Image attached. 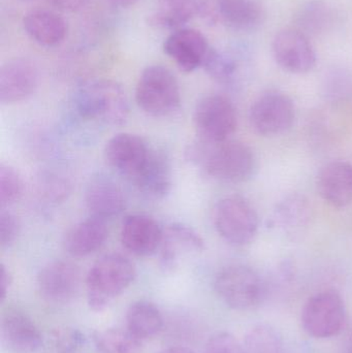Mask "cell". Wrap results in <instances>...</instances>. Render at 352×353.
<instances>
[{
	"label": "cell",
	"instance_id": "cell-1",
	"mask_svg": "<svg viewBox=\"0 0 352 353\" xmlns=\"http://www.w3.org/2000/svg\"><path fill=\"white\" fill-rule=\"evenodd\" d=\"M63 111L64 132L76 144L90 145L105 128L126 123L130 117V101L119 83L101 79L76 86Z\"/></svg>",
	"mask_w": 352,
	"mask_h": 353
},
{
	"label": "cell",
	"instance_id": "cell-2",
	"mask_svg": "<svg viewBox=\"0 0 352 353\" xmlns=\"http://www.w3.org/2000/svg\"><path fill=\"white\" fill-rule=\"evenodd\" d=\"M186 153L188 161L200 163L207 175L221 183L246 182L256 169V157L243 143L225 141L210 144L200 140Z\"/></svg>",
	"mask_w": 352,
	"mask_h": 353
},
{
	"label": "cell",
	"instance_id": "cell-3",
	"mask_svg": "<svg viewBox=\"0 0 352 353\" xmlns=\"http://www.w3.org/2000/svg\"><path fill=\"white\" fill-rule=\"evenodd\" d=\"M136 278V268L120 253L103 255L89 270L86 278L87 300L93 311L105 310Z\"/></svg>",
	"mask_w": 352,
	"mask_h": 353
},
{
	"label": "cell",
	"instance_id": "cell-4",
	"mask_svg": "<svg viewBox=\"0 0 352 353\" xmlns=\"http://www.w3.org/2000/svg\"><path fill=\"white\" fill-rule=\"evenodd\" d=\"M140 109L153 117H167L181 105V91L175 74L163 65L145 68L136 88Z\"/></svg>",
	"mask_w": 352,
	"mask_h": 353
},
{
	"label": "cell",
	"instance_id": "cell-5",
	"mask_svg": "<svg viewBox=\"0 0 352 353\" xmlns=\"http://www.w3.org/2000/svg\"><path fill=\"white\" fill-rule=\"evenodd\" d=\"M214 290L227 307L237 311L258 308L267 294L266 284L260 274L243 265H229L218 272Z\"/></svg>",
	"mask_w": 352,
	"mask_h": 353
},
{
	"label": "cell",
	"instance_id": "cell-6",
	"mask_svg": "<svg viewBox=\"0 0 352 353\" xmlns=\"http://www.w3.org/2000/svg\"><path fill=\"white\" fill-rule=\"evenodd\" d=\"M213 220L219 236L233 246L249 244L258 234V214L240 195L221 199L215 205Z\"/></svg>",
	"mask_w": 352,
	"mask_h": 353
},
{
	"label": "cell",
	"instance_id": "cell-7",
	"mask_svg": "<svg viewBox=\"0 0 352 353\" xmlns=\"http://www.w3.org/2000/svg\"><path fill=\"white\" fill-rule=\"evenodd\" d=\"M301 321L304 331L315 339H329L339 335L346 321L342 296L335 290L314 294L304 305Z\"/></svg>",
	"mask_w": 352,
	"mask_h": 353
},
{
	"label": "cell",
	"instance_id": "cell-8",
	"mask_svg": "<svg viewBox=\"0 0 352 353\" xmlns=\"http://www.w3.org/2000/svg\"><path fill=\"white\" fill-rule=\"evenodd\" d=\"M194 122L200 141L218 144L229 141L237 130V112L227 97L207 95L196 103Z\"/></svg>",
	"mask_w": 352,
	"mask_h": 353
},
{
	"label": "cell",
	"instance_id": "cell-9",
	"mask_svg": "<svg viewBox=\"0 0 352 353\" xmlns=\"http://www.w3.org/2000/svg\"><path fill=\"white\" fill-rule=\"evenodd\" d=\"M152 149L142 137L121 132L110 139L103 154L111 169L132 182L146 165Z\"/></svg>",
	"mask_w": 352,
	"mask_h": 353
},
{
	"label": "cell",
	"instance_id": "cell-10",
	"mask_svg": "<svg viewBox=\"0 0 352 353\" xmlns=\"http://www.w3.org/2000/svg\"><path fill=\"white\" fill-rule=\"evenodd\" d=\"M250 125L262 136H277L295 121V105L287 95L270 92L258 97L249 112Z\"/></svg>",
	"mask_w": 352,
	"mask_h": 353
},
{
	"label": "cell",
	"instance_id": "cell-11",
	"mask_svg": "<svg viewBox=\"0 0 352 353\" xmlns=\"http://www.w3.org/2000/svg\"><path fill=\"white\" fill-rule=\"evenodd\" d=\"M80 283V270L70 261H51L37 275L39 294L52 305L72 302L78 294Z\"/></svg>",
	"mask_w": 352,
	"mask_h": 353
},
{
	"label": "cell",
	"instance_id": "cell-12",
	"mask_svg": "<svg viewBox=\"0 0 352 353\" xmlns=\"http://www.w3.org/2000/svg\"><path fill=\"white\" fill-rule=\"evenodd\" d=\"M272 52L277 63L293 74H305L315 66V50L302 31H279L273 39Z\"/></svg>",
	"mask_w": 352,
	"mask_h": 353
},
{
	"label": "cell",
	"instance_id": "cell-13",
	"mask_svg": "<svg viewBox=\"0 0 352 353\" xmlns=\"http://www.w3.org/2000/svg\"><path fill=\"white\" fill-rule=\"evenodd\" d=\"M39 70L27 58H14L0 68V103L14 105L26 101L37 90Z\"/></svg>",
	"mask_w": 352,
	"mask_h": 353
},
{
	"label": "cell",
	"instance_id": "cell-14",
	"mask_svg": "<svg viewBox=\"0 0 352 353\" xmlns=\"http://www.w3.org/2000/svg\"><path fill=\"white\" fill-rule=\"evenodd\" d=\"M210 49L211 46L200 31L184 27L173 31L163 43L165 53L184 72L203 68Z\"/></svg>",
	"mask_w": 352,
	"mask_h": 353
},
{
	"label": "cell",
	"instance_id": "cell-15",
	"mask_svg": "<svg viewBox=\"0 0 352 353\" xmlns=\"http://www.w3.org/2000/svg\"><path fill=\"white\" fill-rule=\"evenodd\" d=\"M121 243L126 250L136 256H149L158 252L163 230L156 220L145 214H132L122 222Z\"/></svg>",
	"mask_w": 352,
	"mask_h": 353
},
{
	"label": "cell",
	"instance_id": "cell-16",
	"mask_svg": "<svg viewBox=\"0 0 352 353\" xmlns=\"http://www.w3.org/2000/svg\"><path fill=\"white\" fill-rule=\"evenodd\" d=\"M85 201L91 216L105 221L119 216L126 205L121 187L113 178L103 173L93 176L89 181Z\"/></svg>",
	"mask_w": 352,
	"mask_h": 353
},
{
	"label": "cell",
	"instance_id": "cell-17",
	"mask_svg": "<svg viewBox=\"0 0 352 353\" xmlns=\"http://www.w3.org/2000/svg\"><path fill=\"white\" fill-rule=\"evenodd\" d=\"M132 183L148 199L154 201L165 199L173 184V172L169 154L163 149L153 147L148 161Z\"/></svg>",
	"mask_w": 352,
	"mask_h": 353
},
{
	"label": "cell",
	"instance_id": "cell-18",
	"mask_svg": "<svg viewBox=\"0 0 352 353\" xmlns=\"http://www.w3.org/2000/svg\"><path fill=\"white\" fill-rule=\"evenodd\" d=\"M1 337L6 350L12 353H35L43 345V336L34 321L19 311L4 315Z\"/></svg>",
	"mask_w": 352,
	"mask_h": 353
},
{
	"label": "cell",
	"instance_id": "cell-19",
	"mask_svg": "<svg viewBox=\"0 0 352 353\" xmlns=\"http://www.w3.org/2000/svg\"><path fill=\"white\" fill-rule=\"evenodd\" d=\"M205 242L198 232L183 223H172L163 230V239L159 248V265L165 272L177 268L180 254L185 252H202Z\"/></svg>",
	"mask_w": 352,
	"mask_h": 353
},
{
	"label": "cell",
	"instance_id": "cell-20",
	"mask_svg": "<svg viewBox=\"0 0 352 353\" xmlns=\"http://www.w3.org/2000/svg\"><path fill=\"white\" fill-rule=\"evenodd\" d=\"M105 220L90 217L74 224L64 236L63 246L72 257H86L105 245L107 238Z\"/></svg>",
	"mask_w": 352,
	"mask_h": 353
},
{
	"label": "cell",
	"instance_id": "cell-21",
	"mask_svg": "<svg viewBox=\"0 0 352 353\" xmlns=\"http://www.w3.org/2000/svg\"><path fill=\"white\" fill-rule=\"evenodd\" d=\"M318 190L333 207L349 205L352 201V165L344 161L327 165L318 175Z\"/></svg>",
	"mask_w": 352,
	"mask_h": 353
},
{
	"label": "cell",
	"instance_id": "cell-22",
	"mask_svg": "<svg viewBox=\"0 0 352 353\" xmlns=\"http://www.w3.org/2000/svg\"><path fill=\"white\" fill-rule=\"evenodd\" d=\"M23 27L32 41L47 48L60 45L68 34V23L53 10H31L24 17Z\"/></svg>",
	"mask_w": 352,
	"mask_h": 353
},
{
	"label": "cell",
	"instance_id": "cell-23",
	"mask_svg": "<svg viewBox=\"0 0 352 353\" xmlns=\"http://www.w3.org/2000/svg\"><path fill=\"white\" fill-rule=\"evenodd\" d=\"M216 4L219 19L234 30H258L266 19L260 0H216Z\"/></svg>",
	"mask_w": 352,
	"mask_h": 353
},
{
	"label": "cell",
	"instance_id": "cell-24",
	"mask_svg": "<svg viewBox=\"0 0 352 353\" xmlns=\"http://www.w3.org/2000/svg\"><path fill=\"white\" fill-rule=\"evenodd\" d=\"M205 0H158V10L151 14L149 24L157 29L183 28L194 17H200Z\"/></svg>",
	"mask_w": 352,
	"mask_h": 353
},
{
	"label": "cell",
	"instance_id": "cell-25",
	"mask_svg": "<svg viewBox=\"0 0 352 353\" xmlns=\"http://www.w3.org/2000/svg\"><path fill=\"white\" fill-rule=\"evenodd\" d=\"M311 218V205L301 194L284 197L275 210V221L285 234L291 236L303 234L309 226Z\"/></svg>",
	"mask_w": 352,
	"mask_h": 353
},
{
	"label": "cell",
	"instance_id": "cell-26",
	"mask_svg": "<svg viewBox=\"0 0 352 353\" xmlns=\"http://www.w3.org/2000/svg\"><path fill=\"white\" fill-rule=\"evenodd\" d=\"M163 325L161 311L148 301L134 302L126 313V330L138 341L154 337L163 329Z\"/></svg>",
	"mask_w": 352,
	"mask_h": 353
},
{
	"label": "cell",
	"instance_id": "cell-27",
	"mask_svg": "<svg viewBox=\"0 0 352 353\" xmlns=\"http://www.w3.org/2000/svg\"><path fill=\"white\" fill-rule=\"evenodd\" d=\"M335 14L324 0H311L302 6L297 14L300 31L307 35L326 32L334 24Z\"/></svg>",
	"mask_w": 352,
	"mask_h": 353
},
{
	"label": "cell",
	"instance_id": "cell-28",
	"mask_svg": "<svg viewBox=\"0 0 352 353\" xmlns=\"http://www.w3.org/2000/svg\"><path fill=\"white\" fill-rule=\"evenodd\" d=\"M37 193L48 203H63L72 190V183L66 174L55 169L43 170L37 176Z\"/></svg>",
	"mask_w": 352,
	"mask_h": 353
},
{
	"label": "cell",
	"instance_id": "cell-29",
	"mask_svg": "<svg viewBox=\"0 0 352 353\" xmlns=\"http://www.w3.org/2000/svg\"><path fill=\"white\" fill-rule=\"evenodd\" d=\"M93 341L99 353H138L142 343L127 330L120 329L94 332Z\"/></svg>",
	"mask_w": 352,
	"mask_h": 353
},
{
	"label": "cell",
	"instance_id": "cell-30",
	"mask_svg": "<svg viewBox=\"0 0 352 353\" xmlns=\"http://www.w3.org/2000/svg\"><path fill=\"white\" fill-rule=\"evenodd\" d=\"M246 353H283V342L276 330L268 325L252 327L244 340Z\"/></svg>",
	"mask_w": 352,
	"mask_h": 353
},
{
	"label": "cell",
	"instance_id": "cell-31",
	"mask_svg": "<svg viewBox=\"0 0 352 353\" xmlns=\"http://www.w3.org/2000/svg\"><path fill=\"white\" fill-rule=\"evenodd\" d=\"M24 193V183L18 171L10 165H0V205L1 209L20 201Z\"/></svg>",
	"mask_w": 352,
	"mask_h": 353
},
{
	"label": "cell",
	"instance_id": "cell-32",
	"mask_svg": "<svg viewBox=\"0 0 352 353\" xmlns=\"http://www.w3.org/2000/svg\"><path fill=\"white\" fill-rule=\"evenodd\" d=\"M203 68L217 82L227 83L235 76L237 64L229 56L211 47Z\"/></svg>",
	"mask_w": 352,
	"mask_h": 353
},
{
	"label": "cell",
	"instance_id": "cell-33",
	"mask_svg": "<svg viewBox=\"0 0 352 353\" xmlns=\"http://www.w3.org/2000/svg\"><path fill=\"white\" fill-rule=\"evenodd\" d=\"M84 338L76 330H60L50 339L48 353H81Z\"/></svg>",
	"mask_w": 352,
	"mask_h": 353
},
{
	"label": "cell",
	"instance_id": "cell-34",
	"mask_svg": "<svg viewBox=\"0 0 352 353\" xmlns=\"http://www.w3.org/2000/svg\"><path fill=\"white\" fill-rule=\"evenodd\" d=\"M21 225L18 218L6 211V209H1L0 213V246L2 249L8 248L12 246L19 234H20Z\"/></svg>",
	"mask_w": 352,
	"mask_h": 353
},
{
	"label": "cell",
	"instance_id": "cell-35",
	"mask_svg": "<svg viewBox=\"0 0 352 353\" xmlns=\"http://www.w3.org/2000/svg\"><path fill=\"white\" fill-rule=\"evenodd\" d=\"M205 353H246L244 346L231 334L220 332L207 342Z\"/></svg>",
	"mask_w": 352,
	"mask_h": 353
},
{
	"label": "cell",
	"instance_id": "cell-36",
	"mask_svg": "<svg viewBox=\"0 0 352 353\" xmlns=\"http://www.w3.org/2000/svg\"><path fill=\"white\" fill-rule=\"evenodd\" d=\"M55 8L65 12H76L88 4L89 0H49Z\"/></svg>",
	"mask_w": 352,
	"mask_h": 353
},
{
	"label": "cell",
	"instance_id": "cell-37",
	"mask_svg": "<svg viewBox=\"0 0 352 353\" xmlns=\"http://www.w3.org/2000/svg\"><path fill=\"white\" fill-rule=\"evenodd\" d=\"M10 283H12V276H10V271L6 269L3 263H1V268H0V299H1V302H3L8 296Z\"/></svg>",
	"mask_w": 352,
	"mask_h": 353
},
{
	"label": "cell",
	"instance_id": "cell-38",
	"mask_svg": "<svg viewBox=\"0 0 352 353\" xmlns=\"http://www.w3.org/2000/svg\"><path fill=\"white\" fill-rule=\"evenodd\" d=\"M113 6H120V8H128V6H134L138 0H107Z\"/></svg>",
	"mask_w": 352,
	"mask_h": 353
},
{
	"label": "cell",
	"instance_id": "cell-39",
	"mask_svg": "<svg viewBox=\"0 0 352 353\" xmlns=\"http://www.w3.org/2000/svg\"><path fill=\"white\" fill-rule=\"evenodd\" d=\"M161 353H194L189 348L181 347V346H175V347L167 348Z\"/></svg>",
	"mask_w": 352,
	"mask_h": 353
},
{
	"label": "cell",
	"instance_id": "cell-40",
	"mask_svg": "<svg viewBox=\"0 0 352 353\" xmlns=\"http://www.w3.org/2000/svg\"><path fill=\"white\" fill-rule=\"evenodd\" d=\"M347 346H349V353H352V330L349 336V343H347Z\"/></svg>",
	"mask_w": 352,
	"mask_h": 353
},
{
	"label": "cell",
	"instance_id": "cell-41",
	"mask_svg": "<svg viewBox=\"0 0 352 353\" xmlns=\"http://www.w3.org/2000/svg\"><path fill=\"white\" fill-rule=\"evenodd\" d=\"M25 1H27V0H25Z\"/></svg>",
	"mask_w": 352,
	"mask_h": 353
}]
</instances>
